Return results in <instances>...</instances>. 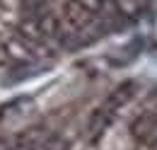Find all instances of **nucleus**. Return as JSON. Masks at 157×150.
<instances>
[{
	"mask_svg": "<svg viewBox=\"0 0 157 150\" xmlns=\"http://www.w3.org/2000/svg\"><path fill=\"white\" fill-rule=\"evenodd\" d=\"M63 22L73 29V32H82L94 22V10L82 2V0H65L63 5Z\"/></svg>",
	"mask_w": 157,
	"mask_h": 150,
	"instance_id": "nucleus-1",
	"label": "nucleus"
},
{
	"mask_svg": "<svg viewBox=\"0 0 157 150\" xmlns=\"http://www.w3.org/2000/svg\"><path fill=\"white\" fill-rule=\"evenodd\" d=\"M131 136L136 138L138 143L155 148L157 145V114H140L136 121L131 124Z\"/></svg>",
	"mask_w": 157,
	"mask_h": 150,
	"instance_id": "nucleus-2",
	"label": "nucleus"
}]
</instances>
